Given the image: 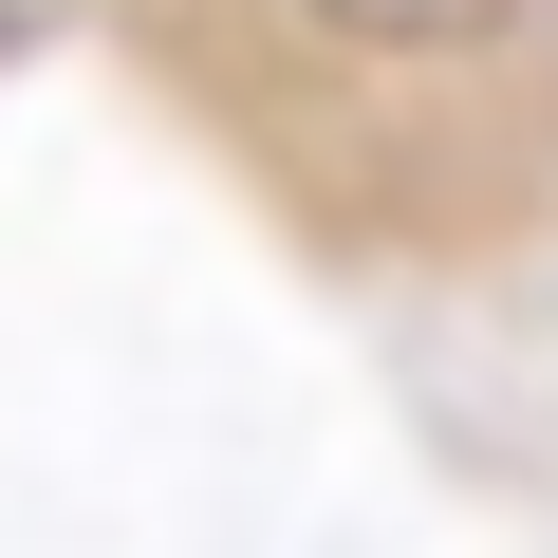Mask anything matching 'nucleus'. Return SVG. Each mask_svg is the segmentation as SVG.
I'll use <instances>...</instances> for the list:
<instances>
[{"mask_svg": "<svg viewBox=\"0 0 558 558\" xmlns=\"http://www.w3.org/2000/svg\"><path fill=\"white\" fill-rule=\"evenodd\" d=\"M336 38H373V57H465V38H502L521 0H317Z\"/></svg>", "mask_w": 558, "mask_h": 558, "instance_id": "nucleus-1", "label": "nucleus"}]
</instances>
